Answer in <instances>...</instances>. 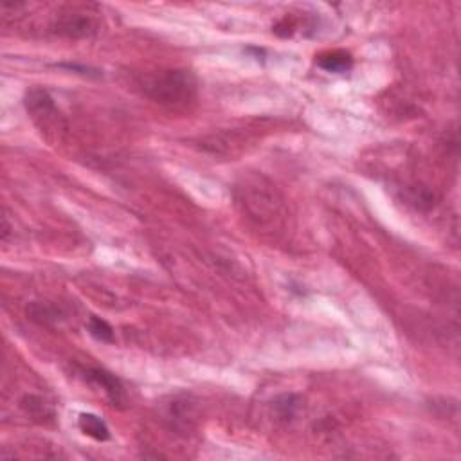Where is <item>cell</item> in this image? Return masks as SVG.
<instances>
[{
    "instance_id": "12",
    "label": "cell",
    "mask_w": 461,
    "mask_h": 461,
    "mask_svg": "<svg viewBox=\"0 0 461 461\" xmlns=\"http://www.w3.org/2000/svg\"><path fill=\"white\" fill-rule=\"evenodd\" d=\"M408 202L416 209H429L435 204V196L425 188H411L408 193Z\"/></svg>"
},
{
    "instance_id": "10",
    "label": "cell",
    "mask_w": 461,
    "mask_h": 461,
    "mask_svg": "<svg viewBox=\"0 0 461 461\" xmlns=\"http://www.w3.org/2000/svg\"><path fill=\"white\" fill-rule=\"evenodd\" d=\"M191 416L193 415L188 408V402H171V408H169L168 413V418L171 420V427L188 430L193 422Z\"/></svg>"
},
{
    "instance_id": "14",
    "label": "cell",
    "mask_w": 461,
    "mask_h": 461,
    "mask_svg": "<svg viewBox=\"0 0 461 461\" xmlns=\"http://www.w3.org/2000/svg\"><path fill=\"white\" fill-rule=\"evenodd\" d=\"M58 67H62V69H69V70H76V73L80 74H87V76H90V74H96L97 70L90 69V67H83V65H76V63H60Z\"/></svg>"
},
{
    "instance_id": "4",
    "label": "cell",
    "mask_w": 461,
    "mask_h": 461,
    "mask_svg": "<svg viewBox=\"0 0 461 461\" xmlns=\"http://www.w3.org/2000/svg\"><path fill=\"white\" fill-rule=\"evenodd\" d=\"M85 378L92 382V384L100 386L114 406L115 403L123 402L124 398L123 384H121L120 378L115 377V375H112L110 371L100 368H90L85 371Z\"/></svg>"
},
{
    "instance_id": "9",
    "label": "cell",
    "mask_w": 461,
    "mask_h": 461,
    "mask_svg": "<svg viewBox=\"0 0 461 461\" xmlns=\"http://www.w3.org/2000/svg\"><path fill=\"white\" fill-rule=\"evenodd\" d=\"M27 315L40 324H51V323H56V321L60 319V312L49 303L29 304V307H27Z\"/></svg>"
},
{
    "instance_id": "5",
    "label": "cell",
    "mask_w": 461,
    "mask_h": 461,
    "mask_svg": "<svg viewBox=\"0 0 461 461\" xmlns=\"http://www.w3.org/2000/svg\"><path fill=\"white\" fill-rule=\"evenodd\" d=\"M315 63H317V67L327 70V73L341 74L348 73L354 67V58H351L350 53L337 49L319 54V56L315 58Z\"/></svg>"
},
{
    "instance_id": "3",
    "label": "cell",
    "mask_w": 461,
    "mask_h": 461,
    "mask_svg": "<svg viewBox=\"0 0 461 461\" xmlns=\"http://www.w3.org/2000/svg\"><path fill=\"white\" fill-rule=\"evenodd\" d=\"M26 108L42 128L58 123V108L53 96L46 89H31L26 94Z\"/></svg>"
},
{
    "instance_id": "1",
    "label": "cell",
    "mask_w": 461,
    "mask_h": 461,
    "mask_svg": "<svg viewBox=\"0 0 461 461\" xmlns=\"http://www.w3.org/2000/svg\"><path fill=\"white\" fill-rule=\"evenodd\" d=\"M142 92L168 108H184L196 96V78L191 70H157L142 80Z\"/></svg>"
},
{
    "instance_id": "8",
    "label": "cell",
    "mask_w": 461,
    "mask_h": 461,
    "mask_svg": "<svg viewBox=\"0 0 461 461\" xmlns=\"http://www.w3.org/2000/svg\"><path fill=\"white\" fill-rule=\"evenodd\" d=\"M272 409L277 418L288 422V420L296 418V415L300 413L301 398L297 395H294V393H287V395H281L274 400Z\"/></svg>"
},
{
    "instance_id": "13",
    "label": "cell",
    "mask_w": 461,
    "mask_h": 461,
    "mask_svg": "<svg viewBox=\"0 0 461 461\" xmlns=\"http://www.w3.org/2000/svg\"><path fill=\"white\" fill-rule=\"evenodd\" d=\"M294 31H296V22L292 18H283L274 26V33L281 38H287V36H292Z\"/></svg>"
},
{
    "instance_id": "6",
    "label": "cell",
    "mask_w": 461,
    "mask_h": 461,
    "mask_svg": "<svg viewBox=\"0 0 461 461\" xmlns=\"http://www.w3.org/2000/svg\"><path fill=\"white\" fill-rule=\"evenodd\" d=\"M78 425H80L83 435L96 440V442H107L110 438V429H108L107 422L92 413H81L80 418H78Z\"/></svg>"
},
{
    "instance_id": "2",
    "label": "cell",
    "mask_w": 461,
    "mask_h": 461,
    "mask_svg": "<svg viewBox=\"0 0 461 461\" xmlns=\"http://www.w3.org/2000/svg\"><path fill=\"white\" fill-rule=\"evenodd\" d=\"M96 20L85 9L70 8L62 11L53 22V31L65 38H87L96 33Z\"/></svg>"
},
{
    "instance_id": "7",
    "label": "cell",
    "mask_w": 461,
    "mask_h": 461,
    "mask_svg": "<svg viewBox=\"0 0 461 461\" xmlns=\"http://www.w3.org/2000/svg\"><path fill=\"white\" fill-rule=\"evenodd\" d=\"M22 408L27 415L40 423L53 422L54 416H56L53 403H49L46 398H42V396H35V395L26 396V398L22 400Z\"/></svg>"
},
{
    "instance_id": "11",
    "label": "cell",
    "mask_w": 461,
    "mask_h": 461,
    "mask_svg": "<svg viewBox=\"0 0 461 461\" xmlns=\"http://www.w3.org/2000/svg\"><path fill=\"white\" fill-rule=\"evenodd\" d=\"M87 330H89V334L92 335L96 341H101V342L114 341V330H112L110 324H108L105 319H101V317H96V315H92V317L89 319V323H87Z\"/></svg>"
}]
</instances>
